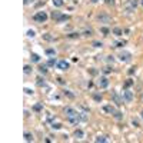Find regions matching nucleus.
Returning <instances> with one entry per match:
<instances>
[{"label": "nucleus", "mask_w": 143, "mask_h": 143, "mask_svg": "<svg viewBox=\"0 0 143 143\" xmlns=\"http://www.w3.org/2000/svg\"><path fill=\"white\" fill-rule=\"evenodd\" d=\"M33 20L37 22V23H44L47 20V14L44 12H37V13L33 16Z\"/></svg>", "instance_id": "obj_1"}, {"label": "nucleus", "mask_w": 143, "mask_h": 143, "mask_svg": "<svg viewBox=\"0 0 143 143\" xmlns=\"http://www.w3.org/2000/svg\"><path fill=\"white\" fill-rule=\"evenodd\" d=\"M119 60L120 62H123V63H127V62H130V59H132V55L129 52H126V50H123V52H120L119 53Z\"/></svg>", "instance_id": "obj_2"}, {"label": "nucleus", "mask_w": 143, "mask_h": 143, "mask_svg": "<svg viewBox=\"0 0 143 143\" xmlns=\"http://www.w3.org/2000/svg\"><path fill=\"white\" fill-rule=\"evenodd\" d=\"M136 6H137V0H129L124 7H126V10H127L129 13H132V12H135Z\"/></svg>", "instance_id": "obj_3"}, {"label": "nucleus", "mask_w": 143, "mask_h": 143, "mask_svg": "<svg viewBox=\"0 0 143 143\" xmlns=\"http://www.w3.org/2000/svg\"><path fill=\"white\" fill-rule=\"evenodd\" d=\"M123 100H124V102H127V103H130V102L133 100V93H132L130 90H127V89L123 92Z\"/></svg>", "instance_id": "obj_4"}, {"label": "nucleus", "mask_w": 143, "mask_h": 143, "mask_svg": "<svg viewBox=\"0 0 143 143\" xmlns=\"http://www.w3.org/2000/svg\"><path fill=\"white\" fill-rule=\"evenodd\" d=\"M67 120H69V123H72V124H79V122L82 120V117H80V115L77 113V115H75V116L67 117Z\"/></svg>", "instance_id": "obj_5"}, {"label": "nucleus", "mask_w": 143, "mask_h": 143, "mask_svg": "<svg viewBox=\"0 0 143 143\" xmlns=\"http://www.w3.org/2000/svg\"><path fill=\"white\" fill-rule=\"evenodd\" d=\"M56 66H57V69H60V70H63V72H64V70H67V69H69V66H70V64H69V62H66V60H60V62H57V64H56Z\"/></svg>", "instance_id": "obj_6"}, {"label": "nucleus", "mask_w": 143, "mask_h": 143, "mask_svg": "<svg viewBox=\"0 0 143 143\" xmlns=\"http://www.w3.org/2000/svg\"><path fill=\"white\" fill-rule=\"evenodd\" d=\"M97 84H99V87L106 89L107 86H109V80H107V77H100L99 82H97Z\"/></svg>", "instance_id": "obj_7"}, {"label": "nucleus", "mask_w": 143, "mask_h": 143, "mask_svg": "<svg viewBox=\"0 0 143 143\" xmlns=\"http://www.w3.org/2000/svg\"><path fill=\"white\" fill-rule=\"evenodd\" d=\"M97 19H99V22H100V23H110V22H112L110 16H107V14H100V16L97 17Z\"/></svg>", "instance_id": "obj_8"}, {"label": "nucleus", "mask_w": 143, "mask_h": 143, "mask_svg": "<svg viewBox=\"0 0 143 143\" xmlns=\"http://www.w3.org/2000/svg\"><path fill=\"white\" fill-rule=\"evenodd\" d=\"M64 115H66V117H70V116L77 115V112L73 109V107H66V109H64Z\"/></svg>", "instance_id": "obj_9"}, {"label": "nucleus", "mask_w": 143, "mask_h": 143, "mask_svg": "<svg viewBox=\"0 0 143 143\" xmlns=\"http://www.w3.org/2000/svg\"><path fill=\"white\" fill-rule=\"evenodd\" d=\"M112 99L115 100V103H116V104H122V102H123V99H120V97H119V95H117L116 92H112Z\"/></svg>", "instance_id": "obj_10"}, {"label": "nucleus", "mask_w": 143, "mask_h": 143, "mask_svg": "<svg viewBox=\"0 0 143 143\" xmlns=\"http://www.w3.org/2000/svg\"><path fill=\"white\" fill-rule=\"evenodd\" d=\"M103 110L104 112H107V113H110V115H113L115 112H116V109L113 106H110V104H106V106H103Z\"/></svg>", "instance_id": "obj_11"}, {"label": "nucleus", "mask_w": 143, "mask_h": 143, "mask_svg": "<svg viewBox=\"0 0 143 143\" xmlns=\"http://www.w3.org/2000/svg\"><path fill=\"white\" fill-rule=\"evenodd\" d=\"M52 17H53L55 20L60 22V19H62V14H60V12H53V13H52Z\"/></svg>", "instance_id": "obj_12"}, {"label": "nucleus", "mask_w": 143, "mask_h": 143, "mask_svg": "<svg viewBox=\"0 0 143 143\" xmlns=\"http://www.w3.org/2000/svg\"><path fill=\"white\" fill-rule=\"evenodd\" d=\"M30 59H32V62H34V63H37V62H40V56H39V55H36V53H32V56H30Z\"/></svg>", "instance_id": "obj_13"}, {"label": "nucleus", "mask_w": 143, "mask_h": 143, "mask_svg": "<svg viewBox=\"0 0 143 143\" xmlns=\"http://www.w3.org/2000/svg\"><path fill=\"white\" fill-rule=\"evenodd\" d=\"M75 136H76L77 139H82V137H84V133H83V130H80V129H77V130L75 132Z\"/></svg>", "instance_id": "obj_14"}, {"label": "nucleus", "mask_w": 143, "mask_h": 143, "mask_svg": "<svg viewBox=\"0 0 143 143\" xmlns=\"http://www.w3.org/2000/svg\"><path fill=\"white\" fill-rule=\"evenodd\" d=\"M53 4H55V7H62L64 4L63 0H53Z\"/></svg>", "instance_id": "obj_15"}, {"label": "nucleus", "mask_w": 143, "mask_h": 143, "mask_svg": "<svg viewBox=\"0 0 143 143\" xmlns=\"http://www.w3.org/2000/svg\"><path fill=\"white\" fill-rule=\"evenodd\" d=\"M24 139H26V142H33V135L29 133V132H26L24 133Z\"/></svg>", "instance_id": "obj_16"}, {"label": "nucleus", "mask_w": 143, "mask_h": 143, "mask_svg": "<svg viewBox=\"0 0 143 143\" xmlns=\"http://www.w3.org/2000/svg\"><path fill=\"white\" fill-rule=\"evenodd\" d=\"M42 109H43V104H42V103H37V104L33 106V110H36V112H40Z\"/></svg>", "instance_id": "obj_17"}, {"label": "nucleus", "mask_w": 143, "mask_h": 143, "mask_svg": "<svg viewBox=\"0 0 143 143\" xmlns=\"http://www.w3.org/2000/svg\"><path fill=\"white\" fill-rule=\"evenodd\" d=\"M39 72L44 75L46 72H47V66H46V64H40V66H39Z\"/></svg>", "instance_id": "obj_18"}, {"label": "nucleus", "mask_w": 143, "mask_h": 143, "mask_svg": "<svg viewBox=\"0 0 143 143\" xmlns=\"http://www.w3.org/2000/svg\"><path fill=\"white\" fill-rule=\"evenodd\" d=\"M113 117H115V119H116V120H120V119H122V117H123V116H122V113H120V112H119V110H116V112H115V113H113Z\"/></svg>", "instance_id": "obj_19"}, {"label": "nucleus", "mask_w": 143, "mask_h": 143, "mask_svg": "<svg viewBox=\"0 0 143 143\" xmlns=\"http://www.w3.org/2000/svg\"><path fill=\"white\" fill-rule=\"evenodd\" d=\"M55 64H57V62H56V59H49V62H47V66H50V67H53Z\"/></svg>", "instance_id": "obj_20"}, {"label": "nucleus", "mask_w": 143, "mask_h": 143, "mask_svg": "<svg viewBox=\"0 0 143 143\" xmlns=\"http://www.w3.org/2000/svg\"><path fill=\"white\" fill-rule=\"evenodd\" d=\"M46 55H47V56H53V57H55V55H56V52L53 50V49H47V50H46Z\"/></svg>", "instance_id": "obj_21"}, {"label": "nucleus", "mask_w": 143, "mask_h": 143, "mask_svg": "<svg viewBox=\"0 0 143 143\" xmlns=\"http://www.w3.org/2000/svg\"><path fill=\"white\" fill-rule=\"evenodd\" d=\"M126 44V42H122V40H119V42H115V47H122V46H124Z\"/></svg>", "instance_id": "obj_22"}, {"label": "nucleus", "mask_w": 143, "mask_h": 143, "mask_svg": "<svg viewBox=\"0 0 143 143\" xmlns=\"http://www.w3.org/2000/svg\"><path fill=\"white\" fill-rule=\"evenodd\" d=\"M96 142H97V143H100V142L104 143V142H107V139H106L104 136H99V137H96Z\"/></svg>", "instance_id": "obj_23"}, {"label": "nucleus", "mask_w": 143, "mask_h": 143, "mask_svg": "<svg viewBox=\"0 0 143 143\" xmlns=\"http://www.w3.org/2000/svg\"><path fill=\"white\" fill-rule=\"evenodd\" d=\"M43 39H44V40H47V42H52V40H53V37H52V36H50L49 33L43 34Z\"/></svg>", "instance_id": "obj_24"}, {"label": "nucleus", "mask_w": 143, "mask_h": 143, "mask_svg": "<svg viewBox=\"0 0 143 143\" xmlns=\"http://www.w3.org/2000/svg\"><path fill=\"white\" fill-rule=\"evenodd\" d=\"M113 33H115L116 36H122V29H119V27H116V29H113Z\"/></svg>", "instance_id": "obj_25"}, {"label": "nucleus", "mask_w": 143, "mask_h": 143, "mask_svg": "<svg viewBox=\"0 0 143 143\" xmlns=\"http://www.w3.org/2000/svg\"><path fill=\"white\" fill-rule=\"evenodd\" d=\"M60 127H62V124H60V123H53V124H52V129H56V130H59Z\"/></svg>", "instance_id": "obj_26"}, {"label": "nucleus", "mask_w": 143, "mask_h": 143, "mask_svg": "<svg viewBox=\"0 0 143 143\" xmlns=\"http://www.w3.org/2000/svg\"><path fill=\"white\" fill-rule=\"evenodd\" d=\"M64 95H66L67 97H70V99H75V95L70 93V90H64Z\"/></svg>", "instance_id": "obj_27"}, {"label": "nucleus", "mask_w": 143, "mask_h": 143, "mask_svg": "<svg viewBox=\"0 0 143 143\" xmlns=\"http://www.w3.org/2000/svg\"><path fill=\"white\" fill-rule=\"evenodd\" d=\"M30 72H32V67H30L29 64H26V66H24V73H26V75H29Z\"/></svg>", "instance_id": "obj_28"}, {"label": "nucleus", "mask_w": 143, "mask_h": 143, "mask_svg": "<svg viewBox=\"0 0 143 143\" xmlns=\"http://www.w3.org/2000/svg\"><path fill=\"white\" fill-rule=\"evenodd\" d=\"M132 84H133V80H132V79H129V80H127L126 83H124V87L127 89V87H129V86H132Z\"/></svg>", "instance_id": "obj_29"}, {"label": "nucleus", "mask_w": 143, "mask_h": 143, "mask_svg": "<svg viewBox=\"0 0 143 143\" xmlns=\"http://www.w3.org/2000/svg\"><path fill=\"white\" fill-rule=\"evenodd\" d=\"M103 43L102 42H93V47H102Z\"/></svg>", "instance_id": "obj_30"}, {"label": "nucleus", "mask_w": 143, "mask_h": 143, "mask_svg": "<svg viewBox=\"0 0 143 143\" xmlns=\"http://www.w3.org/2000/svg\"><path fill=\"white\" fill-rule=\"evenodd\" d=\"M69 37H70V39H75V37H79V33H70V34H69Z\"/></svg>", "instance_id": "obj_31"}, {"label": "nucleus", "mask_w": 143, "mask_h": 143, "mask_svg": "<svg viewBox=\"0 0 143 143\" xmlns=\"http://www.w3.org/2000/svg\"><path fill=\"white\" fill-rule=\"evenodd\" d=\"M37 84H39V86H43V84H44V80H43L42 77H39V79H37Z\"/></svg>", "instance_id": "obj_32"}, {"label": "nucleus", "mask_w": 143, "mask_h": 143, "mask_svg": "<svg viewBox=\"0 0 143 143\" xmlns=\"http://www.w3.org/2000/svg\"><path fill=\"white\" fill-rule=\"evenodd\" d=\"M27 36L29 37H34V32L33 30H27Z\"/></svg>", "instance_id": "obj_33"}, {"label": "nucleus", "mask_w": 143, "mask_h": 143, "mask_svg": "<svg viewBox=\"0 0 143 143\" xmlns=\"http://www.w3.org/2000/svg\"><path fill=\"white\" fill-rule=\"evenodd\" d=\"M93 97H95V100H96V102H100V100H102V96H100V95H95Z\"/></svg>", "instance_id": "obj_34"}, {"label": "nucleus", "mask_w": 143, "mask_h": 143, "mask_svg": "<svg viewBox=\"0 0 143 143\" xmlns=\"http://www.w3.org/2000/svg\"><path fill=\"white\" fill-rule=\"evenodd\" d=\"M24 92H26V95H33V90H30V89H24Z\"/></svg>", "instance_id": "obj_35"}, {"label": "nucleus", "mask_w": 143, "mask_h": 143, "mask_svg": "<svg viewBox=\"0 0 143 143\" xmlns=\"http://www.w3.org/2000/svg\"><path fill=\"white\" fill-rule=\"evenodd\" d=\"M84 36H92V30H90V29L86 30V32H84Z\"/></svg>", "instance_id": "obj_36"}, {"label": "nucleus", "mask_w": 143, "mask_h": 143, "mask_svg": "<svg viewBox=\"0 0 143 143\" xmlns=\"http://www.w3.org/2000/svg\"><path fill=\"white\" fill-rule=\"evenodd\" d=\"M102 32H103L104 34H107V33H109V29H106V27H102Z\"/></svg>", "instance_id": "obj_37"}, {"label": "nucleus", "mask_w": 143, "mask_h": 143, "mask_svg": "<svg viewBox=\"0 0 143 143\" xmlns=\"http://www.w3.org/2000/svg\"><path fill=\"white\" fill-rule=\"evenodd\" d=\"M34 2V0H24V4L27 6V4H30V3H33Z\"/></svg>", "instance_id": "obj_38"}, {"label": "nucleus", "mask_w": 143, "mask_h": 143, "mask_svg": "<svg viewBox=\"0 0 143 143\" xmlns=\"http://www.w3.org/2000/svg\"><path fill=\"white\" fill-rule=\"evenodd\" d=\"M113 60H115L113 56H107V62H112V63H113Z\"/></svg>", "instance_id": "obj_39"}, {"label": "nucleus", "mask_w": 143, "mask_h": 143, "mask_svg": "<svg viewBox=\"0 0 143 143\" xmlns=\"http://www.w3.org/2000/svg\"><path fill=\"white\" fill-rule=\"evenodd\" d=\"M135 70H136V67H132V69L129 70V75H133V73H135Z\"/></svg>", "instance_id": "obj_40"}, {"label": "nucleus", "mask_w": 143, "mask_h": 143, "mask_svg": "<svg viewBox=\"0 0 143 143\" xmlns=\"http://www.w3.org/2000/svg\"><path fill=\"white\" fill-rule=\"evenodd\" d=\"M103 72H104V73H109V72H110V67H104Z\"/></svg>", "instance_id": "obj_41"}, {"label": "nucleus", "mask_w": 143, "mask_h": 143, "mask_svg": "<svg viewBox=\"0 0 143 143\" xmlns=\"http://www.w3.org/2000/svg\"><path fill=\"white\" fill-rule=\"evenodd\" d=\"M115 0H106V4H113Z\"/></svg>", "instance_id": "obj_42"}, {"label": "nucleus", "mask_w": 143, "mask_h": 143, "mask_svg": "<svg viewBox=\"0 0 143 143\" xmlns=\"http://www.w3.org/2000/svg\"><path fill=\"white\" fill-rule=\"evenodd\" d=\"M90 2H92V3H97V2H99V0H90Z\"/></svg>", "instance_id": "obj_43"}, {"label": "nucleus", "mask_w": 143, "mask_h": 143, "mask_svg": "<svg viewBox=\"0 0 143 143\" xmlns=\"http://www.w3.org/2000/svg\"><path fill=\"white\" fill-rule=\"evenodd\" d=\"M140 116H142V119H143V110H142V113H140Z\"/></svg>", "instance_id": "obj_44"}, {"label": "nucleus", "mask_w": 143, "mask_h": 143, "mask_svg": "<svg viewBox=\"0 0 143 143\" xmlns=\"http://www.w3.org/2000/svg\"><path fill=\"white\" fill-rule=\"evenodd\" d=\"M140 3H142V6H143V0H140Z\"/></svg>", "instance_id": "obj_45"}, {"label": "nucleus", "mask_w": 143, "mask_h": 143, "mask_svg": "<svg viewBox=\"0 0 143 143\" xmlns=\"http://www.w3.org/2000/svg\"><path fill=\"white\" fill-rule=\"evenodd\" d=\"M142 100H143V95H142Z\"/></svg>", "instance_id": "obj_46"}]
</instances>
